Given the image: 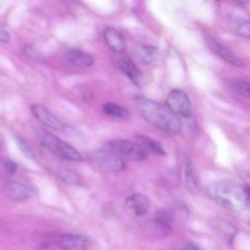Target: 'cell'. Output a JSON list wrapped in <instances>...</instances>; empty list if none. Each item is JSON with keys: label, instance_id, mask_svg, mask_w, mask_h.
I'll list each match as a JSON object with an SVG mask.
<instances>
[{"label": "cell", "instance_id": "6da1fadb", "mask_svg": "<svg viewBox=\"0 0 250 250\" xmlns=\"http://www.w3.org/2000/svg\"><path fill=\"white\" fill-rule=\"evenodd\" d=\"M134 103L143 119L155 128L170 134H177L182 129L180 117L176 116L166 105L141 95L134 97Z\"/></svg>", "mask_w": 250, "mask_h": 250}, {"label": "cell", "instance_id": "7a4b0ae2", "mask_svg": "<svg viewBox=\"0 0 250 250\" xmlns=\"http://www.w3.org/2000/svg\"><path fill=\"white\" fill-rule=\"evenodd\" d=\"M211 197L231 211H241L250 204L247 186L234 181H225L211 187Z\"/></svg>", "mask_w": 250, "mask_h": 250}, {"label": "cell", "instance_id": "3957f363", "mask_svg": "<svg viewBox=\"0 0 250 250\" xmlns=\"http://www.w3.org/2000/svg\"><path fill=\"white\" fill-rule=\"evenodd\" d=\"M37 137H38V141L42 144V146L50 151L51 154L58 156V158L67 161L83 160L82 154L77 149H75L71 144L66 143L62 139L54 136V134L49 133L46 131H38Z\"/></svg>", "mask_w": 250, "mask_h": 250}, {"label": "cell", "instance_id": "277c9868", "mask_svg": "<svg viewBox=\"0 0 250 250\" xmlns=\"http://www.w3.org/2000/svg\"><path fill=\"white\" fill-rule=\"evenodd\" d=\"M105 148L110 149L117 155L121 156L124 160L129 161H144L148 158V153L144 150L143 146L137 142L127 141V139H115L109 142Z\"/></svg>", "mask_w": 250, "mask_h": 250}, {"label": "cell", "instance_id": "5b68a950", "mask_svg": "<svg viewBox=\"0 0 250 250\" xmlns=\"http://www.w3.org/2000/svg\"><path fill=\"white\" fill-rule=\"evenodd\" d=\"M89 158L93 164H95L98 167L103 168L107 172H121L126 167V160H124L121 156L117 155L116 153H114V151L107 148L93 151Z\"/></svg>", "mask_w": 250, "mask_h": 250}, {"label": "cell", "instance_id": "8992f818", "mask_svg": "<svg viewBox=\"0 0 250 250\" xmlns=\"http://www.w3.org/2000/svg\"><path fill=\"white\" fill-rule=\"evenodd\" d=\"M165 105L177 117L189 119L193 115V107L189 97L187 95V93L181 89L171 90L166 97Z\"/></svg>", "mask_w": 250, "mask_h": 250}, {"label": "cell", "instance_id": "52a82bcc", "mask_svg": "<svg viewBox=\"0 0 250 250\" xmlns=\"http://www.w3.org/2000/svg\"><path fill=\"white\" fill-rule=\"evenodd\" d=\"M58 244L62 250H90L93 247V242L89 237L78 233L60 234Z\"/></svg>", "mask_w": 250, "mask_h": 250}, {"label": "cell", "instance_id": "ba28073f", "mask_svg": "<svg viewBox=\"0 0 250 250\" xmlns=\"http://www.w3.org/2000/svg\"><path fill=\"white\" fill-rule=\"evenodd\" d=\"M4 193L14 202H26L34 195V189L28 183L22 181H9L4 187Z\"/></svg>", "mask_w": 250, "mask_h": 250}, {"label": "cell", "instance_id": "9c48e42d", "mask_svg": "<svg viewBox=\"0 0 250 250\" xmlns=\"http://www.w3.org/2000/svg\"><path fill=\"white\" fill-rule=\"evenodd\" d=\"M31 111L33 116L38 120L41 124L46 126L48 128L54 129V131H63L66 128L65 124L60 119L55 116L50 110L43 104H34L32 105Z\"/></svg>", "mask_w": 250, "mask_h": 250}, {"label": "cell", "instance_id": "30bf717a", "mask_svg": "<svg viewBox=\"0 0 250 250\" xmlns=\"http://www.w3.org/2000/svg\"><path fill=\"white\" fill-rule=\"evenodd\" d=\"M207 44L209 46L210 50L215 54L216 56H219L221 60L226 61L229 65L237 66V67H243L244 63L233 51L229 48H227L226 45L221 44L220 42H217L215 38H211V37H208L207 38Z\"/></svg>", "mask_w": 250, "mask_h": 250}, {"label": "cell", "instance_id": "8fae6325", "mask_svg": "<svg viewBox=\"0 0 250 250\" xmlns=\"http://www.w3.org/2000/svg\"><path fill=\"white\" fill-rule=\"evenodd\" d=\"M125 205L132 214L142 217L148 214L149 209H150V200L146 195L142 194V193H134L127 198Z\"/></svg>", "mask_w": 250, "mask_h": 250}, {"label": "cell", "instance_id": "7c38bea8", "mask_svg": "<svg viewBox=\"0 0 250 250\" xmlns=\"http://www.w3.org/2000/svg\"><path fill=\"white\" fill-rule=\"evenodd\" d=\"M66 60L71 66L77 68H89L94 63V58L81 49H70L66 53Z\"/></svg>", "mask_w": 250, "mask_h": 250}, {"label": "cell", "instance_id": "4fadbf2b", "mask_svg": "<svg viewBox=\"0 0 250 250\" xmlns=\"http://www.w3.org/2000/svg\"><path fill=\"white\" fill-rule=\"evenodd\" d=\"M183 181H185V186L188 192L192 193V194H197L199 192V176H198L197 168H195L194 164H193V161L190 159H187L185 163V176H183Z\"/></svg>", "mask_w": 250, "mask_h": 250}, {"label": "cell", "instance_id": "5bb4252c", "mask_svg": "<svg viewBox=\"0 0 250 250\" xmlns=\"http://www.w3.org/2000/svg\"><path fill=\"white\" fill-rule=\"evenodd\" d=\"M117 65H119L120 70L128 77V80L132 83H134L136 85L141 84L142 73L139 68L137 67L136 63L132 61V59H129L128 56H120L117 59Z\"/></svg>", "mask_w": 250, "mask_h": 250}, {"label": "cell", "instance_id": "9a60e30c", "mask_svg": "<svg viewBox=\"0 0 250 250\" xmlns=\"http://www.w3.org/2000/svg\"><path fill=\"white\" fill-rule=\"evenodd\" d=\"M104 39L105 43L114 53L120 54L126 49V42H125L124 36L119 29L112 28V27L106 28L104 31Z\"/></svg>", "mask_w": 250, "mask_h": 250}, {"label": "cell", "instance_id": "2e32d148", "mask_svg": "<svg viewBox=\"0 0 250 250\" xmlns=\"http://www.w3.org/2000/svg\"><path fill=\"white\" fill-rule=\"evenodd\" d=\"M134 55L142 63H153L159 58V49L151 45H138L134 49Z\"/></svg>", "mask_w": 250, "mask_h": 250}, {"label": "cell", "instance_id": "e0dca14e", "mask_svg": "<svg viewBox=\"0 0 250 250\" xmlns=\"http://www.w3.org/2000/svg\"><path fill=\"white\" fill-rule=\"evenodd\" d=\"M103 112H104L106 116H109L110 119L119 120V121H124L127 120L131 116V112L128 109H126L122 105L116 104V103H105L103 105Z\"/></svg>", "mask_w": 250, "mask_h": 250}, {"label": "cell", "instance_id": "ac0fdd59", "mask_svg": "<svg viewBox=\"0 0 250 250\" xmlns=\"http://www.w3.org/2000/svg\"><path fill=\"white\" fill-rule=\"evenodd\" d=\"M137 143L141 144L146 153H153L155 154V155H160V156L166 155L165 149L163 148L161 143H159V142L155 141V139L138 134V136H137Z\"/></svg>", "mask_w": 250, "mask_h": 250}, {"label": "cell", "instance_id": "d6986e66", "mask_svg": "<svg viewBox=\"0 0 250 250\" xmlns=\"http://www.w3.org/2000/svg\"><path fill=\"white\" fill-rule=\"evenodd\" d=\"M173 215L168 210H160L156 214L155 219H154V224L155 226L160 229L163 233H167L171 231V226H172Z\"/></svg>", "mask_w": 250, "mask_h": 250}, {"label": "cell", "instance_id": "ffe728a7", "mask_svg": "<svg viewBox=\"0 0 250 250\" xmlns=\"http://www.w3.org/2000/svg\"><path fill=\"white\" fill-rule=\"evenodd\" d=\"M229 88L234 94L239 95L246 99H250V82L247 81H232Z\"/></svg>", "mask_w": 250, "mask_h": 250}, {"label": "cell", "instance_id": "44dd1931", "mask_svg": "<svg viewBox=\"0 0 250 250\" xmlns=\"http://www.w3.org/2000/svg\"><path fill=\"white\" fill-rule=\"evenodd\" d=\"M58 176L63 182L68 183V185H75V183L78 182V173L70 170V168H60L58 172Z\"/></svg>", "mask_w": 250, "mask_h": 250}, {"label": "cell", "instance_id": "7402d4cb", "mask_svg": "<svg viewBox=\"0 0 250 250\" xmlns=\"http://www.w3.org/2000/svg\"><path fill=\"white\" fill-rule=\"evenodd\" d=\"M0 168L5 175H14L17 171V165L10 160H0Z\"/></svg>", "mask_w": 250, "mask_h": 250}, {"label": "cell", "instance_id": "603a6c76", "mask_svg": "<svg viewBox=\"0 0 250 250\" xmlns=\"http://www.w3.org/2000/svg\"><path fill=\"white\" fill-rule=\"evenodd\" d=\"M237 34H238L239 37H242V38L250 39V20L242 22V23L239 24L238 28H237Z\"/></svg>", "mask_w": 250, "mask_h": 250}, {"label": "cell", "instance_id": "cb8c5ba5", "mask_svg": "<svg viewBox=\"0 0 250 250\" xmlns=\"http://www.w3.org/2000/svg\"><path fill=\"white\" fill-rule=\"evenodd\" d=\"M17 142H19V146H20V149H21V150L23 151L24 155H26L27 158L33 159V151H32V149L29 148L28 146H27L26 142L22 141V139H20V138H17Z\"/></svg>", "mask_w": 250, "mask_h": 250}, {"label": "cell", "instance_id": "d4e9b609", "mask_svg": "<svg viewBox=\"0 0 250 250\" xmlns=\"http://www.w3.org/2000/svg\"><path fill=\"white\" fill-rule=\"evenodd\" d=\"M9 42H10L9 32H7L6 29H5L4 27H2L1 24H0V43L6 44V43H9Z\"/></svg>", "mask_w": 250, "mask_h": 250}, {"label": "cell", "instance_id": "484cf974", "mask_svg": "<svg viewBox=\"0 0 250 250\" xmlns=\"http://www.w3.org/2000/svg\"><path fill=\"white\" fill-rule=\"evenodd\" d=\"M181 250H200V249H199V247L194 246V244H187V246L183 247Z\"/></svg>", "mask_w": 250, "mask_h": 250}, {"label": "cell", "instance_id": "4316f807", "mask_svg": "<svg viewBox=\"0 0 250 250\" xmlns=\"http://www.w3.org/2000/svg\"><path fill=\"white\" fill-rule=\"evenodd\" d=\"M234 1H236L237 4H241V5H243V4H247V2H248L249 0H234Z\"/></svg>", "mask_w": 250, "mask_h": 250}, {"label": "cell", "instance_id": "83f0119b", "mask_svg": "<svg viewBox=\"0 0 250 250\" xmlns=\"http://www.w3.org/2000/svg\"><path fill=\"white\" fill-rule=\"evenodd\" d=\"M247 190H248V195H249V199H250V187H248V186H247Z\"/></svg>", "mask_w": 250, "mask_h": 250}]
</instances>
